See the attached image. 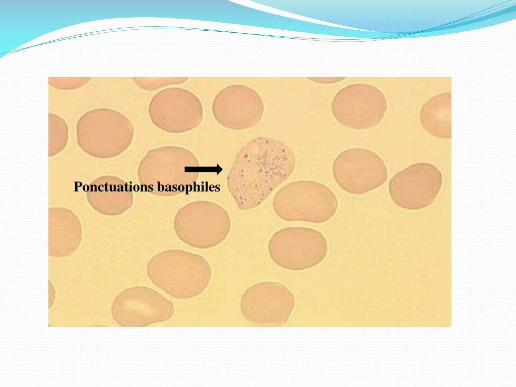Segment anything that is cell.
<instances>
[{
	"label": "cell",
	"mask_w": 516,
	"mask_h": 387,
	"mask_svg": "<svg viewBox=\"0 0 516 387\" xmlns=\"http://www.w3.org/2000/svg\"><path fill=\"white\" fill-rule=\"evenodd\" d=\"M135 134L131 120L110 108H97L83 114L76 125L77 143L91 157L109 159L118 156L131 146Z\"/></svg>",
	"instance_id": "4"
},
{
	"label": "cell",
	"mask_w": 516,
	"mask_h": 387,
	"mask_svg": "<svg viewBox=\"0 0 516 387\" xmlns=\"http://www.w3.org/2000/svg\"><path fill=\"white\" fill-rule=\"evenodd\" d=\"M114 321L119 326L146 327L168 321L173 316L172 302L149 287L127 288L114 298L110 308Z\"/></svg>",
	"instance_id": "8"
},
{
	"label": "cell",
	"mask_w": 516,
	"mask_h": 387,
	"mask_svg": "<svg viewBox=\"0 0 516 387\" xmlns=\"http://www.w3.org/2000/svg\"><path fill=\"white\" fill-rule=\"evenodd\" d=\"M333 174L341 188L357 195L380 187L388 177L382 159L376 153L363 148H351L340 153L334 161Z\"/></svg>",
	"instance_id": "11"
},
{
	"label": "cell",
	"mask_w": 516,
	"mask_h": 387,
	"mask_svg": "<svg viewBox=\"0 0 516 387\" xmlns=\"http://www.w3.org/2000/svg\"><path fill=\"white\" fill-rule=\"evenodd\" d=\"M273 207L283 220L320 223L335 215L338 201L334 192L325 184L299 180L281 187L274 197Z\"/></svg>",
	"instance_id": "5"
},
{
	"label": "cell",
	"mask_w": 516,
	"mask_h": 387,
	"mask_svg": "<svg viewBox=\"0 0 516 387\" xmlns=\"http://www.w3.org/2000/svg\"><path fill=\"white\" fill-rule=\"evenodd\" d=\"M294 153L283 142L255 137L237 153L227 177V189L240 210L263 203L293 172Z\"/></svg>",
	"instance_id": "1"
},
{
	"label": "cell",
	"mask_w": 516,
	"mask_h": 387,
	"mask_svg": "<svg viewBox=\"0 0 516 387\" xmlns=\"http://www.w3.org/2000/svg\"><path fill=\"white\" fill-rule=\"evenodd\" d=\"M134 82L142 89L153 91L172 84L184 82L186 78H134Z\"/></svg>",
	"instance_id": "19"
},
{
	"label": "cell",
	"mask_w": 516,
	"mask_h": 387,
	"mask_svg": "<svg viewBox=\"0 0 516 387\" xmlns=\"http://www.w3.org/2000/svg\"><path fill=\"white\" fill-rule=\"evenodd\" d=\"M90 206L106 216H118L130 209L134 203L132 186L121 178L105 175L95 178L89 184L86 194Z\"/></svg>",
	"instance_id": "15"
},
{
	"label": "cell",
	"mask_w": 516,
	"mask_h": 387,
	"mask_svg": "<svg viewBox=\"0 0 516 387\" xmlns=\"http://www.w3.org/2000/svg\"><path fill=\"white\" fill-rule=\"evenodd\" d=\"M60 214L49 210V253L54 257L69 255L77 249L82 235L79 219L71 210L60 208Z\"/></svg>",
	"instance_id": "16"
},
{
	"label": "cell",
	"mask_w": 516,
	"mask_h": 387,
	"mask_svg": "<svg viewBox=\"0 0 516 387\" xmlns=\"http://www.w3.org/2000/svg\"><path fill=\"white\" fill-rule=\"evenodd\" d=\"M442 174L427 162L413 164L396 173L390 180V196L398 206L410 210L425 208L436 200L442 187Z\"/></svg>",
	"instance_id": "12"
},
{
	"label": "cell",
	"mask_w": 516,
	"mask_h": 387,
	"mask_svg": "<svg viewBox=\"0 0 516 387\" xmlns=\"http://www.w3.org/2000/svg\"><path fill=\"white\" fill-rule=\"evenodd\" d=\"M420 120L423 127L432 136L450 139V93L438 95L426 102L421 109Z\"/></svg>",
	"instance_id": "17"
},
{
	"label": "cell",
	"mask_w": 516,
	"mask_h": 387,
	"mask_svg": "<svg viewBox=\"0 0 516 387\" xmlns=\"http://www.w3.org/2000/svg\"><path fill=\"white\" fill-rule=\"evenodd\" d=\"M148 113L157 127L171 134L194 130L202 122L203 107L198 97L179 87L161 90L151 99Z\"/></svg>",
	"instance_id": "10"
},
{
	"label": "cell",
	"mask_w": 516,
	"mask_h": 387,
	"mask_svg": "<svg viewBox=\"0 0 516 387\" xmlns=\"http://www.w3.org/2000/svg\"><path fill=\"white\" fill-rule=\"evenodd\" d=\"M227 89L215 97L212 111L222 126L243 130L256 126L261 120L264 105L261 97L248 89Z\"/></svg>",
	"instance_id": "14"
},
{
	"label": "cell",
	"mask_w": 516,
	"mask_h": 387,
	"mask_svg": "<svg viewBox=\"0 0 516 387\" xmlns=\"http://www.w3.org/2000/svg\"><path fill=\"white\" fill-rule=\"evenodd\" d=\"M173 225L176 235L183 242L192 247L208 249L226 239L231 222L228 212L219 204L198 200L181 207Z\"/></svg>",
	"instance_id": "6"
},
{
	"label": "cell",
	"mask_w": 516,
	"mask_h": 387,
	"mask_svg": "<svg viewBox=\"0 0 516 387\" xmlns=\"http://www.w3.org/2000/svg\"><path fill=\"white\" fill-rule=\"evenodd\" d=\"M386 102L376 91H343L334 98L332 111L343 126L353 130H366L376 126L385 114Z\"/></svg>",
	"instance_id": "13"
},
{
	"label": "cell",
	"mask_w": 516,
	"mask_h": 387,
	"mask_svg": "<svg viewBox=\"0 0 516 387\" xmlns=\"http://www.w3.org/2000/svg\"><path fill=\"white\" fill-rule=\"evenodd\" d=\"M48 156L54 157L67 147L69 137L68 124L61 116L49 113Z\"/></svg>",
	"instance_id": "18"
},
{
	"label": "cell",
	"mask_w": 516,
	"mask_h": 387,
	"mask_svg": "<svg viewBox=\"0 0 516 387\" xmlns=\"http://www.w3.org/2000/svg\"><path fill=\"white\" fill-rule=\"evenodd\" d=\"M200 163L189 149L164 146L149 150L137 171L144 191L161 197H173L189 191L200 175Z\"/></svg>",
	"instance_id": "2"
},
{
	"label": "cell",
	"mask_w": 516,
	"mask_h": 387,
	"mask_svg": "<svg viewBox=\"0 0 516 387\" xmlns=\"http://www.w3.org/2000/svg\"><path fill=\"white\" fill-rule=\"evenodd\" d=\"M328 251V241L319 231L308 227H289L276 232L268 243L274 263L285 269L302 271L322 262Z\"/></svg>",
	"instance_id": "7"
},
{
	"label": "cell",
	"mask_w": 516,
	"mask_h": 387,
	"mask_svg": "<svg viewBox=\"0 0 516 387\" xmlns=\"http://www.w3.org/2000/svg\"><path fill=\"white\" fill-rule=\"evenodd\" d=\"M151 282L173 298L187 300L201 295L208 287L212 268L203 256L181 249L162 251L147 265Z\"/></svg>",
	"instance_id": "3"
},
{
	"label": "cell",
	"mask_w": 516,
	"mask_h": 387,
	"mask_svg": "<svg viewBox=\"0 0 516 387\" xmlns=\"http://www.w3.org/2000/svg\"><path fill=\"white\" fill-rule=\"evenodd\" d=\"M296 305L294 294L285 285L264 281L249 287L242 295L239 310L246 321L280 326L290 318Z\"/></svg>",
	"instance_id": "9"
}]
</instances>
